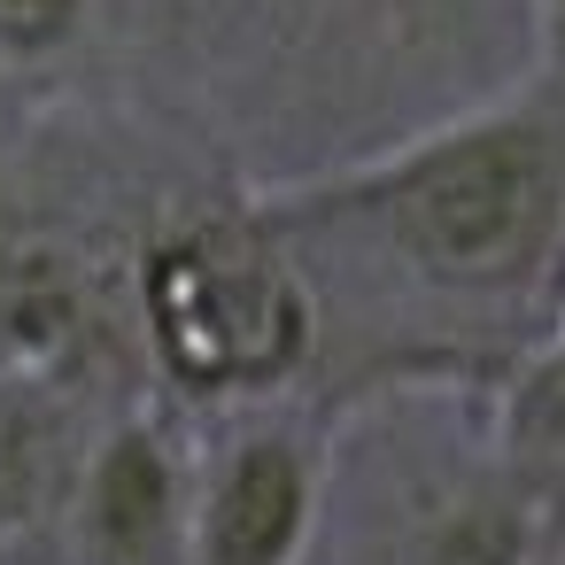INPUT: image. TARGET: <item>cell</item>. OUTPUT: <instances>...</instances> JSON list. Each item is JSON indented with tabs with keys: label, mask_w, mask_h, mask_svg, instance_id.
<instances>
[{
	"label": "cell",
	"mask_w": 565,
	"mask_h": 565,
	"mask_svg": "<svg viewBox=\"0 0 565 565\" xmlns=\"http://www.w3.org/2000/svg\"><path fill=\"white\" fill-rule=\"evenodd\" d=\"M248 217L302 271L318 349L372 380L503 387L557 349L565 310V71L534 63L495 102Z\"/></svg>",
	"instance_id": "6da1fadb"
},
{
	"label": "cell",
	"mask_w": 565,
	"mask_h": 565,
	"mask_svg": "<svg viewBox=\"0 0 565 565\" xmlns=\"http://www.w3.org/2000/svg\"><path fill=\"white\" fill-rule=\"evenodd\" d=\"M140 326L186 395H264L310 372L318 310L287 248L241 217H194L140 264Z\"/></svg>",
	"instance_id": "7a4b0ae2"
},
{
	"label": "cell",
	"mask_w": 565,
	"mask_h": 565,
	"mask_svg": "<svg viewBox=\"0 0 565 565\" xmlns=\"http://www.w3.org/2000/svg\"><path fill=\"white\" fill-rule=\"evenodd\" d=\"M78 565H194V488L156 426H117L71 480Z\"/></svg>",
	"instance_id": "3957f363"
},
{
	"label": "cell",
	"mask_w": 565,
	"mask_h": 565,
	"mask_svg": "<svg viewBox=\"0 0 565 565\" xmlns=\"http://www.w3.org/2000/svg\"><path fill=\"white\" fill-rule=\"evenodd\" d=\"M318 449L287 426L241 434L194 488V565H302L318 534Z\"/></svg>",
	"instance_id": "277c9868"
},
{
	"label": "cell",
	"mask_w": 565,
	"mask_h": 565,
	"mask_svg": "<svg viewBox=\"0 0 565 565\" xmlns=\"http://www.w3.org/2000/svg\"><path fill=\"white\" fill-rule=\"evenodd\" d=\"M495 465L526 495L542 542H565V349L526 356L495 387Z\"/></svg>",
	"instance_id": "5b68a950"
},
{
	"label": "cell",
	"mask_w": 565,
	"mask_h": 565,
	"mask_svg": "<svg viewBox=\"0 0 565 565\" xmlns=\"http://www.w3.org/2000/svg\"><path fill=\"white\" fill-rule=\"evenodd\" d=\"M71 418L40 387H0V526H32L71 503Z\"/></svg>",
	"instance_id": "8992f818"
},
{
	"label": "cell",
	"mask_w": 565,
	"mask_h": 565,
	"mask_svg": "<svg viewBox=\"0 0 565 565\" xmlns=\"http://www.w3.org/2000/svg\"><path fill=\"white\" fill-rule=\"evenodd\" d=\"M86 24V0H0V55L40 63Z\"/></svg>",
	"instance_id": "52a82bcc"
},
{
	"label": "cell",
	"mask_w": 565,
	"mask_h": 565,
	"mask_svg": "<svg viewBox=\"0 0 565 565\" xmlns=\"http://www.w3.org/2000/svg\"><path fill=\"white\" fill-rule=\"evenodd\" d=\"M534 17H542V63L565 71V0H534Z\"/></svg>",
	"instance_id": "ba28073f"
},
{
	"label": "cell",
	"mask_w": 565,
	"mask_h": 565,
	"mask_svg": "<svg viewBox=\"0 0 565 565\" xmlns=\"http://www.w3.org/2000/svg\"><path fill=\"white\" fill-rule=\"evenodd\" d=\"M557 349H565V310H557Z\"/></svg>",
	"instance_id": "9c48e42d"
}]
</instances>
